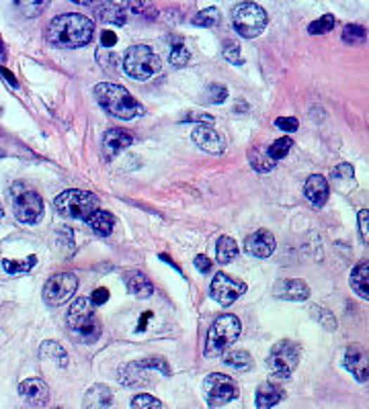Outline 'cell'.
<instances>
[{
  "mask_svg": "<svg viewBox=\"0 0 369 409\" xmlns=\"http://www.w3.org/2000/svg\"><path fill=\"white\" fill-rule=\"evenodd\" d=\"M93 35H95L93 21L78 13H66L56 17L48 29L49 43L62 49L84 48L91 43Z\"/></svg>",
  "mask_w": 369,
  "mask_h": 409,
  "instance_id": "cell-1",
  "label": "cell"
},
{
  "mask_svg": "<svg viewBox=\"0 0 369 409\" xmlns=\"http://www.w3.org/2000/svg\"><path fill=\"white\" fill-rule=\"evenodd\" d=\"M97 102L113 117L122 121L136 119L138 115L144 113L142 105L131 97L123 86L119 84H111V82H101L93 88Z\"/></svg>",
  "mask_w": 369,
  "mask_h": 409,
  "instance_id": "cell-2",
  "label": "cell"
},
{
  "mask_svg": "<svg viewBox=\"0 0 369 409\" xmlns=\"http://www.w3.org/2000/svg\"><path fill=\"white\" fill-rule=\"evenodd\" d=\"M66 326L74 340L82 344H95L103 332L101 319L95 313V305L86 297H78L70 305L68 315H66Z\"/></svg>",
  "mask_w": 369,
  "mask_h": 409,
  "instance_id": "cell-3",
  "label": "cell"
},
{
  "mask_svg": "<svg viewBox=\"0 0 369 409\" xmlns=\"http://www.w3.org/2000/svg\"><path fill=\"white\" fill-rule=\"evenodd\" d=\"M56 211L66 219H76V221H86L101 209V199L95 193L80 191V189H70L58 194L56 199Z\"/></svg>",
  "mask_w": 369,
  "mask_h": 409,
  "instance_id": "cell-4",
  "label": "cell"
},
{
  "mask_svg": "<svg viewBox=\"0 0 369 409\" xmlns=\"http://www.w3.org/2000/svg\"><path fill=\"white\" fill-rule=\"evenodd\" d=\"M240 319L232 313H224L218 319H214L209 332H207V340H205V356H220L224 354L236 340L240 336Z\"/></svg>",
  "mask_w": 369,
  "mask_h": 409,
  "instance_id": "cell-5",
  "label": "cell"
},
{
  "mask_svg": "<svg viewBox=\"0 0 369 409\" xmlns=\"http://www.w3.org/2000/svg\"><path fill=\"white\" fill-rule=\"evenodd\" d=\"M162 68V60L148 46H131L125 49L123 55V70L129 78L146 82L154 78Z\"/></svg>",
  "mask_w": 369,
  "mask_h": 409,
  "instance_id": "cell-6",
  "label": "cell"
},
{
  "mask_svg": "<svg viewBox=\"0 0 369 409\" xmlns=\"http://www.w3.org/2000/svg\"><path fill=\"white\" fill-rule=\"evenodd\" d=\"M13 196V211L15 217L25 225H35L44 217V199L37 191L29 189L23 182H15L11 187Z\"/></svg>",
  "mask_w": 369,
  "mask_h": 409,
  "instance_id": "cell-7",
  "label": "cell"
},
{
  "mask_svg": "<svg viewBox=\"0 0 369 409\" xmlns=\"http://www.w3.org/2000/svg\"><path fill=\"white\" fill-rule=\"evenodd\" d=\"M267 21H269L267 11L263 6H259L257 2H240V4H236V8L232 13L234 29L245 39L259 37L265 31Z\"/></svg>",
  "mask_w": 369,
  "mask_h": 409,
  "instance_id": "cell-8",
  "label": "cell"
},
{
  "mask_svg": "<svg viewBox=\"0 0 369 409\" xmlns=\"http://www.w3.org/2000/svg\"><path fill=\"white\" fill-rule=\"evenodd\" d=\"M299 356H302V346L297 342L279 340L271 348L269 356H267V368L271 370V375L279 379H290L299 364Z\"/></svg>",
  "mask_w": 369,
  "mask_h": 409,
  "instance_id": "cell-9",
  "label": "cell"
},
{
  "mask_svg": "<svg viewBox=\"0 0 369 409\" xmlns=\"http://www.w3.org/2000/svg\"><path fill=\"white\" fill-rule=\"evenodd\" d=\"M203 395H205L207 405L214 409L234 401L240 395V389L232 377H228L224 373H212L203 381Z\"/></svg>",
  "mask_w": 369,
  "mask_h": 409,
  "instance_id": "cell-10",
  "label": "cell"
},
{
  "mask_svg": "<svg viewBox=\"0 0 369 409\" xmlns=\"http://www.w3.org/2000/svg\"><path fill=\"white\" fill-rule=\"evenodd\" d=\"M78 289V279L72 272H58L53 276H49L46 287H44V301L49 307H60L64 305L68 299H72V295Z\"/></svg>",
  "mask_w": 369,
  "mask_h": 409,
  "instance_id": "cell-11",
  "label": "cell"
},
{
  "mask_svg": "<svg viewBox=\"0 0 369 409\" xmlns=\"http://www.w3.org/2000/svg\"><path fill=\"white\" fill-rule=\"evenodd\" d=\"M246 293V283L228 276L226 272H218L209 285V297L224 307L232 305L236 299H240Z\"/></svg>",
  "mask_w": 369,
  "mask_h": 409,
  "instance_id": "cell-12",
  "label": "cell"
},
{
  "mask_svg": "<svg viewBox=\"0 0 369 409\" xmlns=\"http://www.w3.org/2000/svg\"><path fill=\"white\" fill-rule=\"evenodd\" d=\"M344 368L355 377L357 383H368L369 381V354L368 350L359 344L347 346L343 358Z\"/></svg>",
  "mask_w": 369,
  "mask_h": 409,
  "instance_id": "cell-13",
  "label": "cell"
},
{
  "mask_svg": "<svg viewBox=\"0 0 369 409\" xmlns=\"http://www.w3.org/2000/svg\"><path fill=\"white\" fill-rule=\"evenodd\" d=\"M273 295L277 299H283V301H308L310 299V287L302 281V279H281L275 283L273 287Z\"/></svg>",
  "mask_w": 369,
  "mask_h": 409,
  "instance_id": "cell-14",
  "label": "cell"
},
{
  "mask_svg": "<svg viewBox=\"0 0 369 409\" xmlns=\"http://www.w3.org/2000/svg\"><path fill=\"white\" fill-rule=\"evenodd\" d=\"M191 138H193V142H195L201 149H205V152H209V154H221L224 147H226L224 140H221V135L214 129V125H209V123H199L195 129H193Z\"/></svg>",
  "mask_w": 369,
  "mask_h": 409,
  "instance_id": "cell-15",
  "label": "cell"
},
{
  "mask_svg": "<svg viewBox=\"0 0 369 409\" xmlns=\"http://www.w3.org/2000/svg\"><path fill=\"white\" fill-rule=\"evenodd\" d=\"M275 246H277V241L269 229H257L245 240V250L248 254H252L254 258H269L275 252Z\"/></svg>",
  "mask_w": 369,
  "mask_h": 409,
  "instance_id": "cell-16",
  "label": "cell"
},
{
  "mask_svg": "<svg viewBox=\"0 0 369 409\" xmlns=\"http://www.w3.org/2000/svg\"><path fill=\"white\" fill-rule=\"evenodd\" d=\"M19 395L29 405H37V408L48 405L49 401V389L46 381H41V379H25L19 385Z\"/></svg>",
  "mask_w": 369,
  "mask_h": 409,
  "instance_id": "cell-17",
  "label": "cell"
},
{
  "mask_svg": "<svg viewBox=\"0 0 369 409\" xmlns=\"http://www.w3.org/2000/svg\"><path fill=\"white\" fill-rule=\"evenodd\" d=\"M134 144V135L129 131H125L122 127H115V129H109L105 135H103V152L107 158H113L117 156L122 149H125L127 145Z\"/></svg>",
  "mask_w": 369,
  "mask_h": 409,
  "instance_id": "cell-18",
  "label": "cell"
},
{
  "mask_svg": "<svg viewBox=\"0 0 369 409\" xmlns=\"http://www.w3.org/2000/svg\"><path fill=\"white\" fill-rule=\"evenodd\" d=\"M283 399H285L283 387L275 385V383H263V385L257 387V391H254V405H257V409L275 408Z\"/></svg>",
  "mask_w": 369,
  "mask_h": 409,
  "instance_id": "cell-19",
  "label": "cell"
},
{
  "mask_svg": "<svg viewBox=\"0 0 369 409\" xmlns=\"http://www.w3.org/2000/svg\"><path fill=\"white\" fill-rule=\"evenodd\" d=\"M304 194L306 199L316 205L322 207L326 201H328V194H330V187H328V180L320 174H312L308 180H306V187H304Z\"/></svg>",
  "mask_w": 369,
  "mask_h": 409,
  "instance_id": "cell-20",
  "label": "cell"
},
{
  "mask_svg": "<svg viewBox=\"0 0 369 409\" xmlns=\"http://www.w3.org/2000/svg\"><path fill=\"white\" fill-rule=\"evenodd\" d=\"M123 281H125V287H127V290H129L134 297H138V299H148V297L154 293V285H152V281L148 279L144 272H140V270L125 272Z\"/></svg>",
  "mask_w": 369,
  "mask_h": 409,
  "instance_id": "cell-21",
  "label": "cell"
},
{
  "mask_svg": "<svg viewBox=\"0 0 369 409\" xmlns=\"http://www.w3.org/2000/svg\"><path fill=\"white\" fill-rule=\"evenodd\" d=\"M113 405V391L111 387L93 385L84 395V409H109Z\"/></svg>",
  "mask_w": 369,
  "mask_h": 409,
  "instance_id": "cell-22",
  "label": "cell"
},
{
  "mask_svg": "<svg viewBox=\"0 0 369 409\" xmlns=\"http://www.w3.org/2000/svg\"><path fill=\"white\" fill-rule=\"evenodd\" d=\"M349 285L357 297L369 301V260H363L353 268L349 276Z\"/></svg>",
  "mask_w": 369,
  "mask_h": 409,
  "instance_id": "cell-23",
  "label": "cell"
},
{
  "mask_svg": "<svg viewBox=\"0 0 369 409\" xmlns=\"http://www.w3.org/2000/svg\"><path fill=\"white\" fill-rule=\"evenodd\" d=\"M95 15L101 23L107 25H115V27H122L125 25V8H122L119 4H113V2H103V4H97L95 8Z\"/></svg>",
  "mask_w": 369,
  "mask_h": 409,
  "instance_id": "cell-24",
  "label": "cell"
},
{
  "mask_svg": "<svg viewBox=\"0 0 369 409\" xmlns=\"http://www.w3.org/2000/svg\"><path fill=\"white\" fill-rule=\"evenodd\" d=\"M224 362L240 373H248L254 368V358L246 350H226L224 352Z\"/></svg>",
  "mask_w": 369,
  "mask_h": 409,
  "instance_id": "cell-25",
  "label": "cell"
},
{
  "mask_svg": "<svg viewBox=\"0 0 369 409\" xmlns=\"http://www.w3.org/2000/svg\"><path fill=\"white\" fill-rule=\"evenodd\" d=\"M89 225H91V229H93L97 236L107 238V236H111V232H113V227H115V217L111 215L109 211L98 209L97 213L89 219Z\"/></svg>",
  "mask_w": 369,
  "mask_h": 409,
  "instance_id": "cell-26",
  "label": "cell"
},
{
  "mask_svg": "<svg viewBox=\"0 0 369 409\" xmlns=\"http://www.w3.org/2000/svg\"><path fill=\"white\" fill-rule=\"evenodd\" d=\"M35 264H37V256L35 254L27 256L23 260H11V258H2L0 260V266H2V270L6 274H27V272H31L35 268Z\"/></svg>",
  "mask_w": 369,
  "mask_h": 409,
  "instance_id": "cell-27",
  "label": "cell"
},
{
  "mask_svg": "<svg viewBox=\"0 0 369 409\" xmlns=\"http://www.w3.org/2000/svg\"><path fill=\"white\" fill-rule=\"evenodd\" d=\"M39 352H41V356H44V358L56 362L60 368H66V366H68V354H66V350H64L58 342H53V340L44 342Z\"/></svg>",
  "mask_w": 369,
  "mask_h": 409,
  "instance_id": "cell-28",
  "label": "cell"
},
{
  "mask_svg": "<svg viewBox=\"0 0 369 409\" xmlns=\"http://www.w3.org/2000/svg\"><path fill=\"white\" fill-rule=\"evenodd\" d=\"M238 254V243L228 238V236H221L218 243H216V260L220 264H230Z\"/></svg>",
  "mask_w": 369,
  "mask_h": 409,
  "instance_id": "cell-29",
  "label": "cell"
},
{
  "mask_svg": "<svg viewBox=\"0 0 369 409\" xmlns=\"http://www.w3.org/2000/svg\"><path fill=\"white\" fill-rule=\"evenodd\" d=\"M129 366H134L136 370H140V373H148V370H158V373H162V375H171V364L164 361L162 356H150V358H140V361L131 362Z\"/></svg>",
  "mask_w": 369,
  "mask_h": 409,
  "instance_id": "cell-30",
  "label": "cell"
},
{
  "mask_svg": "<svg viewBox=\"0 0 369 409\" xmlns=\"http://www.w3.org/2000/svg\"><path fill=\"white\" fill-rule=\"evenodd\" d=\"M189 60H191V53H189V49L185 48L183 39L172 37L171 49H169V62H171L174 68H183V66L189 64Z\"/></svg>",
  "mask_w": 369,
  "mask_h": 409,
  "instance_id": "cell-31",
  "label": "cell"
},
{
  "mask_svg": "<svg viewBox=\"0 0 369 409\" xmlns=\"http://www.w3.org/2000/svg\"><path fill=\"white\" fill-rule=\"evenodd\" d=\"M220 23L221 13L218 6H207L193 17V25H197V27H218Z\"/></svg>",
  "mask_w": 369,
  "mask_h": 409,
  "instance_id": "cell-32",
  "label": "cell"
},
{
  "mask_svg": "<svg viewBox=\"0 0 369 409\" xmlns=\"http://www.w3.org/2000/svg\"><path fill=\"white\" fill-rule=\"evenodd\" d=\"M248 162H250L252 168L257 170V172H261V174L271 172V170L275 168V160H271L267 154H261L259 149H252V152H250Z\"/></svg>",
  "mask_w": 369,
  "mask_h": 409,
  "instance_id": "cell-33",
  "label": "cell"
},
{
  "mask_svg": "<svg viewBox=\"0 0 369 409\" xmlns=\"http://www.w3.org/2000/svg\"><path fill=\"white\" fill-rule=\"evenodd\" d=\"M365 39V27L357 23H349L343 31V41L347 46H357Z\"/></svg>",
  "mask_w": 369,
  "mask_h": 409,
  "instance_id": "cell-34",
  "label": "cell"
},
{
  "mask_svg": "<svg viewBox=\"0 0 369 409\" xmlns=\"http://www.w3.org/2000/svg\"><path fill=\"white\" fill-rule=\"evenodd\" d=\"M335 25H337L335 15H322L320 19L312 21V25L308 27V33H310V35H324V33L332 31Z\"/></svg>",
  "mask_w": 369,
  "mask_h": 409,
  "instance_id": "cell-35",
  "label": "cell"
},
{
  "mask_svg": "<svg viewBox=\"0 0 369 409\" xmlns=\"http://www.w3.org/2000/svg\"><path fill=\"white\" fill-rule=\"evenodd\" d=\"M292 145H294V140L292 138H281V140H277L275 144L269 145V149H267V156H269L271 160H281V158H285L287 156V152L292 149Z\"/></svg>",
  "mask_w": 369,
  "mask_h": 409,
  "instance_id": "cell-36",
  "label": "cell"
},
{
  "mask_svg": "<svg viewBox=\"0 0 369 409\" xmlns=\"http://www.w3.org/2000/svg\"><path fill=\"white\" fill-rule=\"evenodd\" d=\"M221 55H224V60L226 62H230V64H236V66H242L245 64V60H242V55H240V48H238V43L236 41H224V48H221Z\"/></svg>",
  "mask_w": 369,
  "mask_h": 409,
  "instance_id": "cell-37",
  "label": "cell"
},
{
  "mask_svg": "<svg viewBox=\"0 0 369 409\" xmlns=\"http://www.w3.org/2000/svg\"><path fill=\"white\" fill-rule=\"evenodd\" d=\"M131 409H162V401L148 393H140L131 399Z\"/></svg>",
  "mask_w": 369,
  "mask_h": 409,
  "instance_id": "cell-38",
  "label": "cell"
},
{
  "mask_svg": "<svg viewBox=\"0 0 369 409\" xmlns=\"http://www.w3.org/2000/svg\"><path fill=\"white\" fill-rule=\"evenodd\" d=\"M15 6L23 13L25 17H39L44 13V8L48 6V2H15Z\"/></svg>",
  "mask_w": 369,
  "mask_h": 409,
  "instance_id": "cell-39",
  "label": "cell"
},
{
  "mask_svg": "<svg viewBox=\"0 0 369 409\" xmlns=\"http://www.w3.org/2000/svg\"><path fill=\"white\" fill-rule=\"evenodd\" d=\"M207 95H209V102L214 105H221L226 98H228V88L224 84H212L207 88Z\"/></svg>",
  "mask_w": 369,
  "mask_h": 409,
  "instance_id": "cell-40",
  "label": "cell"
},
{
  "mask_svg": "<svg viewBox=\"0 0 369 409\" xmlns=\"http://www.w3.org/2000/svg\"><path fill=\"white\" fill-rule=\"evenodd\" d=\"M357 223H359V234L365 243H369V209H361L357 213Z\"/></svg>",
  "mask_w": 369,
  "mask_h": 409,
  "instance_id": "cell-41",
  "label": "cell"
},
{
  "mask_svg": "<svg viewBox=\"0 0 369 409\" xmlns=\"http://www.w3.org/2000/svg\"><path fill=\"white\" fill-rule=\"evenodd\" d=\"M312 311H314V315H318V321L324 326V328H328V330H335V328H337L335 315L330 311H324L322 307H314Z\"/></svg>",
  "mask_w": 369,
  "mask_h": 409,
  "instance_id": "cell-42",
  "label": "cell"
},
{
  "mask_svg": "<svg viewBox=\"0 0 369 409\" xmlns=\"http://www.w3.org/2000/svg\"><path fill=\"white\" fill-rule=\"evenodd\" d=\"M275 125H277L279 129L292 133V131H295V129L299 127V121L295 119V117H277V119H275Z\"/></svg>",
  "mask_w": 369,
  "mask_h": 409,
  "instance_id": "cell-43",
  "label": "cell"
},
{
  "mask_svg": "<svg viewBox=\"0 0 369 409\" xmlns=\"http://www.w3.org/2000/svg\"><path fill=\"white\" fill-rule=\"evenodd\" d=\"M353 180V166L351 164H339L337 168L332 170V180Z\"/></svg>",
  "mask_w": 369,
  "mask_h": 409,
  "instance_id": "cell-44",
  "label": "cell"
},
{
  "mask_svg": "<svg viewBox=\"0 0 369 409\" xmlns=\"http://www.w3.org/2000/svg\"><path fill=\"white\" fill-rule=\"evenodd\" d=\"M91 299V303L98 307V305H103V303H107L109 301V290L105 289V287H98V289L93 290V295L89 297Z\"/></svg>",
  "mask_w": 369,
  "mask_h": 409,
  "instance_id": "cell-45",
  "label": "cell"
},
{
  "mask_svg": "<svg viewBox=\"0 0 369 409\" xmlns=\"http://www.w3.org/2000/svg\"><path fill=\"white\" fill-rule=\"evenodd\" d=\"M193 264H195L197 270H199V272H203V274L212 270V260H209L205 254H197V258L193 260Z\"/></svg>",
  "mask_w": 369,
  "mask_h": 409,
  "instance_id": "cell-46",
  "label": "cell"
},
{
  "mask_svg": "<svg viewBox=\"0 0 369 409\" xmlns=\"http://www.w3.org/2000/svg\"><path fill=\"white\" fill-rule=\"evenodd\" d=\"M101 43H103L105 48H113V46L117 43V35H115L113 31L105 29V31L101 33Z\"/></svg>",
  "mask_w": 369,
  "mask_h": 409,
  "instance_id": "cell-47",
  "label": "cell"
},
{
  "mask_svg": "<svg viewBox=\"0 0 369 409\" xmlns=\"http://www.w3.org/2000/svg\"><path fill=\"white\" fill-rule=\"evenodd\" d=\"M183 121H185V123H189V121H203V123L214 125V117H212V115H207V113H189V115H187Z\"/></svg>",
  "mask_w": 369,
  "mask_h": 409,
  "instance_id": "cell-48",
  "label": "cell"
},
{
  "mask_svg": "<svg viewBox=\"0 0 369 409\" xmlns=\"http://www.w3.org/2000/svg\"><path fill=\"white\" fill-rule=\"evenodd\" d=\"M0 76H2V78L8 82V86H11V88H15V90L19 88V82H17V78L13 76V72H11V70H6V68H0Z\"/></svg>",
  "mask_w": 369,
  "mask_h": 409,
  "instance_id": "cell-49",
  "label": "cell"
},
{
  "mask_svg": "<svg viewBox=\"0 0 369 409\" xmlns=\"http://www.w3.org/2000/svg\"><path fill=\"white\" fill-rule=\"evenodd\" d=\"M150 317H152V313H150V311L144 313V315H142V321H140V328H138L140 332H142V330L146 328V321H148V319H150Z\"/></svg>",
  "mask_w": 369,
  "mask_h": 409,
  "instance_id": "cell-50",
  "label": "cell"
},
{
  "mask_svg": "<svg viewBox=\"0 0 369 409\" xmlns=\"http://www.w3.org/2000/svg\"><path fill=\"white\" fill-rule=\"evenodd\" d=\"M160 260H164V262H169V264L172 266V268H174V270H179V266L174 264V262H172L171 258H169V256H167V254H160ZM179 272H181V270H179Z\"/></svg>",
  "mask_w": 369,
  "mask_h": 409,
  "instance_id": "cell-51",
  "label": "cell"
},
{
  "mask_svg": "<svg viewBox=\"0 0 369 409\" xmlns=\"http://www.w3.org/2000/svg\"><path fill=\"white\" fill-rule=\"evenodd\" d=\"M2 217H4V211H2V207H0V219H2Z\"/></svg>",
  "mask_w": 369,
  "mask_h": 409,
  "instance_id": "cell-52",
  "label": "cell"
},
{
  "mask_svg": "<svg viewBox=\"0 0 369 409\" xmlns=\"http://www.w3.org/2000/svg\"><path fill=\"white\" fill-rule=\"evenodd\" d=\"M0 158H4V152H2V147H0Z\"/></svg>",
  "mask_w": 369,
  "mask_h": 409,
  "instance_id": "cell-53",
  "label": "cell"
},
{
  "mask_svg": "<svg viewBox=\"0 0 369 409\" xmlns=\"http://www.w3.org/2000/svg\"><path fill=\"white\" fill-rule=\"evenodd\" d=\"M56 409H64V408H56Z\"/></svg>",
  "mask_w": 369,
  "mask_h": 409,
  "instance_id": "cell-54",
  "label": "cell"
}]
</instances>
